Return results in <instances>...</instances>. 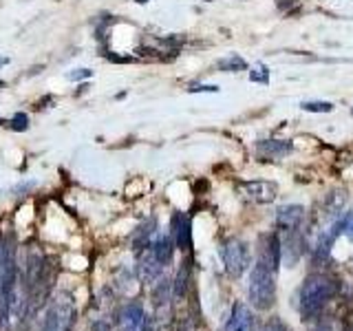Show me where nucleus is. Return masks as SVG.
<instances>
[{
  "mask_svg": "<svg viewBox=\"0 0 353 331\" xmlns=\"http://www.w3.org/2000/svg\"><path fill=\"white\" fill-rule=\"evenodd\" d=\"M340 292V283L331 274L314 272L309 274L298 290V312L305 320H312L325 312V307L334 301Z\"/></svg>",
  "mask_w": 353,
  "mask_h": 331,
  "instance_id": "nucleus-1",
  "label": "nucleus"
},
{
  "mask_svg": "<svg viewBox=\"0 0 353 331\" xmlns=\"http://www.w3.org/2000/svg\"><path fill=\"white\" fill-rule=\"evenodd\" d=\"M276 276H279V272H274L261 259L254 263V268L250 272L248 296L252 307L259 309V312H270L276 303Z\"/></svg>",
  "mask_w": 353,
  "mask_h": 331,
  "instance_id": "nucleus-2",
  "label": "nucleus"
},
{
  "mask_svg": "<svg viewBox=\"0 0 353 331\" xmlns=\"http://www.w3.org/2000/svg\"><path fill=\"white\" fill-rule=\"evenodd\" d=\"M77 318L75 303L69 294H58L51 301V305L44 309L42 331H73Z\"/></svg>",
  "mask_w": 353,
  "mask_h": 331,
  "instance_id": "nucleus-3",
  "label": "nucleus"
},
{
  "mask_svg": "<svg viewBox=\"0 0 353 331\" xmlns=\"http://www.w3.org/2000/svg\"><path fill=\"white\" fill-rule=\"evenodd\" d=\"M221 261H223V268H225L228 276H232V279H241V276L248 272L250 261H252L248 243L236 237L225 239L221 243Z\"/></svg>",
  "mask_w": 353,
  "mask_h": 331,
  "instance_id": "nucleus-4",
  "label": "nucleus"
},
{
  "mask_svg": "<svg viewBox=\"0 0 353 331\" xmlns=\"http://www.w3.org/2000/svg\"><path fill=\"white\" fill-rule=\"evenodd\" d=\"M283 237H281V263L285 268H294L301 261L303 252L307 248V241L303 237L301 230H281Z\"/></svg>",
  "mask_w": 353,
  "mask_h": 331,
  "instance_id": "nucleus-5",
  "label": "nucleus"
},
{
  "mask_svg": "<svg viewBox=\"0 0 353 331\" xmlns=\"http://www.w3.org/2000/svg\"><path fill=\"white\" fill-rule=\"evenodd\" d=\"M239 192L243 199H248L252 203H272L279 197V185L274 181H265V179H256V181H245L239 185Z\"/></svg>",
  "mask_w": 353,
  "mask_h": 331,
  "instance_id": "nucleus-6",
  "label": "nucleus"
},
{
  "mask_svg": "<svg viewBox=\"0 0 353 331\" xmlns=\"http://www.w3.org/2000/svg\"><path fill=\"white\" fill-rule=\"evenodd\" d=\"M163 265L154 257L152 243L148 248H143L141 252H137V276L141 283H157L161 279Z\"/></svg>",
  "mask_w": 353,
  "mask_h": 331,
  "instance_id": "nucleus-7",
  "label": "nucleus"
},
{
  "mask_svg": "<svg viewBox=\"0 0 353 331\" xmlns=\"http://www.w3.org/2000/svg\"><path fill=\"white\" fill-rule=\"evenodd\" d=\"M225 331H261V327L256 325V318H254L248 305L234 303L225 323Z\"/></svg>",
  "mask_w": 353,
  "mask_h": 331,
  "instance_id": "nucleus-8",
  "label": "nucleus"
},
{
  "mask_svg": "<svg viewBox=\"0 0 353 331\" xmlns=\"http://www.w3.org/2000/svg\"><path fill=\"white\" fill-rule=\"evenodd\" d=\"M259 259L268 263L274 272L281 270V234L279 232H268L261 237V254Z\"/></svg>",
  "mask_w": 353,
  "mask_h": 331,
  "instance_id": "nucleus-9",
  "label": "nucleus"
},
{
  "mask_svg": "<svg viewBox=\"0 0 353 331\" xmlns=\"http://www.w3.org/2000/svg\"><path fill=\"white\" fill-rule=\"evenodd\" d=\"M172 239L176 243L179 250H190L192 248V223H190V217L183 214V212H176L172 217Z\"/></svg>",
  "mask_w": 353,
  "mask_h": 331,
  "instance_id": "nucleus-10",
  "label": "nucleus"
},
{
  "mask_svg": "<svg viewBox=\"0 0 353 331\" xmlns=\"http://www.w3.org/2000/svg\"><path fill=\"white\" fill-rule=\"evenodd\" d=\"M276 228H281V230H296V228H301L303 225V221H305V208L303 205H283L276 210Z\"/></svg>",
  "mask_w": 353,
  "mask_h": 331,
  "instance_id": "nucleus-11",
  "label": "nucleus"
},
{
  "mask_svg": "<svg viewBox=\"0 0 353 331\" xmlns=\"http://www.w3.org/2000/svg\"><path fill=\"white\" fill-rule=\"evenodd\" d=\"M294 150V143L283 141V139H263L256 143V152L263 159H281L285 154Z\"/></svg>",
  "mask_w": 353,
  "mask_h": 331,
  "instance_id": "nucleus-12",
  "label": "nucleus"
},
{
  "mask_svg": "<svg viewBox=\"0 0 353 331\" xmlns=\"http://www.w3.org/2000/svg\"><path fill=\"white\" fill-rule=\"evenodd\" d=\"M174 248H176V243H174L172 234H159V237H154V241H152L154 257H157V261L163 265V268L172 263Z\"/></svg>",
  "mask_w": 353,
  "mask_h": 331,
  "instance_id": "nucleus-13",
  "label": "nucleus"
},
{
  "mask_svg": "<svg viewBox=\"0 0 353 331\" xmlns=\"http://www.w3.org/2000/svg\"><path fill=\"white\" fill-rule=\"evenodd\" d=\"M188 287H190V263L183 261L179 272L174 276V283H172V298L174 301H183L188 296Z\"/></svg>",
  "mask_w": 353,
  "mask_h": 331,
  "instance_id": "nucleus-14",
  "label": "nucleus"
},
{
  "mask_svg": "<svg viewBox=\"0 0 353 331\" xmlns=\"http://www.w3.org/2000/svg\"><path fill=\"white\" fill-rule=\"evenodd\" d=\"M154 228H157V221H154V219H150L148 223L139 225V230L135 232V237H132V250L141 252L143 248H148L150 243L154 241V232H157Z\"/></svg>",
  "mask_w": 353,
  "mask_h": 331,
  "instance_id": "nucleus-15",
  "label": "nucleus"
},
{
  "mask_svg": "<svg viewBox=\"0 0 353 331\" xmlns=\"http://www.w3.org/2000/svg\"><path fill=\"white\" fill-rule=\"evenodd\" d=\"M342 212H345V194H342L340 190H336V192H331L325 201V217L334 223L336 219L342 217Z\"/></svg>",
  "mask_w": 353,
  "mask_h": 331,
  "instance_id": "nucleus-16",
  "label": "nucleus"
},
{
  "mask_svg": "<svg viewBox=\"0 0 353 331\" xmlns=\"http://www.w3.org/2000/svg\"><path fill=\"white\" fill-rule=\"evenodd\" d=\"M309 331H345V323L334 316H316L312 318V329Z\"/></svg>",
  "mask_w": 353,
  "mask_h": 331,
  "instance_id": "nucleus-17",
  "label": "nucleus"
},
{
  "mask_svg": "<svg viewBox=\"0 0 353 331\" xmlns=\"http://www.w3.org/2000/svg\"><path fill=\"white\" fill-rule=\"evenodd\" d=\"M216 66H219L221 71H228V73H239V71H248L250 69L248 62L243 60L241 55H228V58L219 60Z\"/></svg>",
  "mask_w": 353,
  "mask_h": 331,
  "instance_id": "nucleus-18",
  "label": "nucleus"
},
{
  "mask_svg": "<svg viewBox=\"0 0 353 331\" xmlns=\"http://www.w3.org/2000/svg\"><path fill=\"white\" fill-rule=\"evenodd\" d=\"M7 239H0V303H3L5 296V263H7Z\"/></svg>",
  "mask_w": 353,
  "mask_h": 331,
  "instance_id": "nucleus-19",
  "label": "nucleus"
},
{
  "mask_svg": "<svg viewBox=\"0 0 353 331\" xmlns=\"http://www.w3.org/2000/svg\"><path fill=\"white\" fill-rule=\"evenodd\" d=\"M301 108L307 110V113H331V110H334V104L320 102V99H312V102H303Z\"/></svg>",
  "mask_w": 353,
  "mask_h": 331,
  "instance_id": "nucleus-20",
  "label": "nucleus"
},
{
  "mask_svg": "<svg viewBox=\"0 0 353 331\" xmlns=\"http://www.w3.org/2000/svg\"><path fill=\"white\" fill-rule=\"evenodd\" d=\"M250 80L252 82H259V84H268L270 82V71L265 64H256L254 69L250 71Z\"/></svg>",
  "mask_w": 353,
  "mask_h": 331,
  "instance_id": "nucleus-21",
  "label": "nucleus"
},
{
  "mask_svg": "<svg viewBox=\"0 0 353 331\" xmlns=\"http://www.w3.org/2000/svg\"><path fill=\"white\" fill-rule=\"evenodd\" d=\"M261 331H290V327L283 323V318L274 316V318H270L268 323L261 327Z\"/></svg>",
  "mask_w": 353,
  "mask_h": 331,
  "instance_id": "nucleus-22",
  "label": "nucleus"
},
{
  "mask_svg": "<svg viewBox=\"0 0 353 331\" xmlns=\"http://www.w3.org/2000/svg\"><path fill=\"white\" fill-rule=\"evenodd\" d=\"M11 128L14 130H27L29 128V117L25 113H16L11 119Z\"/></svg>",
  "mask_w": 353,
  "mask_h": 331,
  "instance_id": "nucleus-23",
  "label": "nucleus"
},
{
  "mask_svg": "<svg viewBox=\"0 0 353 331\" xmlns=\"http://www.w3.org/2000/svg\"><path fill=\"white\" fill-rule=\"evenodd\" d=\"M176 331H199L196 329V320L192 316H183L179 323H176Z\"/></svg>",
  "mask_w": 353,
  "mask_h": 331,
  "instance_id": "nucleus-24",
  "label": "nucleus"
},
{
  "mask_svg": "<svg viewBox=\"0 0 353 331\" xmlns=\"http://www.w3.org/2000/svg\"><path fill=\"white\" fill-rule=\"evenodd\" d=\"M190 93H203V91H208V93H216L219 91V86H214V84H192L190 88H188Z\"/></svg>",
  "mask_w": 353,
  "mask_h": 331,
  "instance_id": "nucleus-25",
  "label": "nucleus"
},
{
  "mask_svg": "<svg viewBox=\"0 0 353 331\" xmlns=\"http://www.w3.org/2000/svg\"><path fill=\"white\" fill-rule=\"evenodd\" d=\"M84 77H91V71H88V69H80V71L69 73V80H84Z\"/></svg>",
  "mask_w": 353,
  "mask_h": 331,
  "instance_id": "nucleus-26",
  "label": "nucleus"
},
{
  "mask_svg": "<svg viewBox=\"0 0 353 331\" xmlns=\"http://www.w3.org/2000/svg\"><path fill=\"white\" fill-rule=\"evenodd\" d=\"M292 5H296V0H279V9H287Z\"/></svg>",
  "mask_w": 353,
  "mask_h": 331,
  "instance_id": "nucleus-27",
  "label": "nucleus"
},
{
  "mask_svg": "<svg viewBox=\"0 0 353 331\" xmlns=\"http://www.w3.org/2000/svg\"><path fill=\"white\" fill-rule=\"evenodd\" d=\"M347 234H349V239L353 241V217H351V223H349V228H347Z\"/></svg>",
  "mask_w": 353,
  "mask_h": 331,
  "instance_id": "nucleus-28",
  "label": "nucleus"
},
{
  "mask_svg": "<svg viewBox=\"0 0 353 331\" xmlns=\"http://www.w3.org/2000/svg\"><path fill=\"white\" fill-rule=\"evenodd\" d=\"M3 64H7V58H0V66H3Z\"/></svg>",
  "mask_w": 353,
  "mask_h": 331,
  "instance_id": "nucleus-29",
  "label": "nucleus"
},
{
  "mask_svg": "<svg viewBox=\"0 0 353 331\" xmlns=\"http://www.w3.org/2000/svg\"><path fill=\"white\" fill-rule=\"evenodd\" d=\"M135 3H139V5H143V3H148V0H135Z\"/></svg>",
  "mask_w": 353,
  "mask_h": 331,
  "instance_id": "nucleus-30",
  "label": "nucleus"
},
{
  "mask_svg": "<svg viewBox=\"0 0 353 331\" xmlns=\"http://www.w3.org/2000/svg\"><path fill=\"white\" fill-rule=\"evenodd\" d=\"M0 124H5V121H3V119H0Z\"/></svg>",
  "mask_w": 353,
  "mask_h": 331,
  "instance_id": "nucleus-31",
  "label": "nucleus"
}]
</instances>
